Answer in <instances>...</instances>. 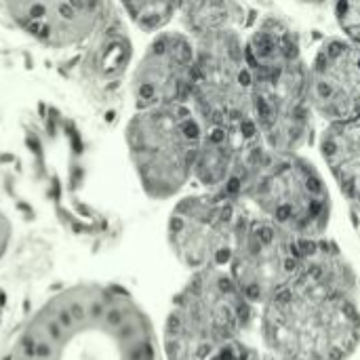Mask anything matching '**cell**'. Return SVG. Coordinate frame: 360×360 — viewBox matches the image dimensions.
Returning a JSON list of instances; mask_svg holds the SVG:
<instances>
[{
	"mask_svg": "<svg viewBox=\"0 0 360 360\" xmlns=\"http://www.w3.org/2000/svg\"><path fill=\"white\" fill-rule=\"evenodd\" d=\"M152 319L110 281H76L51 293L19 329L8 360H160Z\"/></svg>",
	"mask_w": 360,
	"mask_h": 360,
	"instance_id": "cell-1",
	"label": "cell"
},
{
	"mask_svg": "<svg viewBox=\"0 0 360 360\" xmlns=\"http://www.w3.org/2000/svg\"><path fill=\"white\" fill-rule=\"evenodd\" d=\"M255 325L272 359H350L360 346L359 278L342 249L314 238L300 274L257 308Z\"/></svg>",
	"mask_w": 360,
	"mask_h": 360,
	"instance_id": "cell-2",
	"label": "cell"
},
{
	"mask_svg": "<svg viewBox=\"0 0 360 360\" xmlns=\"http://www.w3.org/2000/svg\"><path fill=\"white\" fill-rule=\"evenodd\" d=\"M257 308L243 295L226 268L192 272L171 302L160 350L165 360H213L245 340Z\"/></svg>",
	"mask_w": 360,
	"mask_h": 360,
	"instance_id": "cell-3",
	"label": "cell"
},
{
	"mask_svg": "<svg viewBox=\"0 0 360 360\" xmlns=\"http://www.w3.org/2000/svg\"><path fill=\"white\" fill-rule=\"evenodd\" d=\"M124 139L137 179L150 198H171L186 186L196 165L198 127L181 105L137 110Z\"/></svg>",
	"mask_w": 360,
	"mask_h": 360,
	"instance_id": "cell-4",
	"label": "cell"
},
{
	"mask_svg": "<svg viewBox=\"0 0 360 360\" xmlns=\"http://www.w3.org/2000/svg\"><path fill=\"white\" fill-rule=\"evenodd\" d=\"M312 240L266 219H247L226 270L259 308L293 283Z\"/></svg>",
	"mask_w": 360,
	"mask_h": 360,
	"instance_id": "cell-5",
	"label": "cell"
},
{
	"mask_svg": "<svg viewBox=\"0 0 360 360\" xmlns=\"http://www.w3.org/2000/svg\"><path fill=\"white\" fill-rule=\"evenodd\" d=\"M230 198V194L194 196L173 209L167 226L169 247L190 272L228 268L249 219Z\"/></svg>",
	"mask_w": 360,
	"mask_h": 360,
	"instance_id": "cell-6",
	"label": "cell"
},
{
	"mask_svg": "<svg viewBox=\"0 0 360 360\" xmlns=\"http://www.w3.org/2000/svg\"><path fill=\"white\" fill-rule=\"evenodd\" d=\"M108 13V0H0V19L23 38L53 51L91 40Z\"/></svg>",
	"mask_w": 360,
	"mask_h": 360,
	"instance_id": "cell-7",
	"label": "cell"
},
{
	"mask_svg": "<svg viewBox=\"0 0 360 360\" xmlns=\"http://www.w3.org/2000/svg\"><path fill=\"white\" fill-rule=\"evenodd\" d=\"M188 65L190 49L186 40L171 34L156 36L133 72L131 91L137 110L177 103L188 89L184 80Z\"/></svg>",
	"mask_w": 360,
	"mask_h": 360,
	"instance_id": "cell-8",
	"label": "cell"
},
{
	"mask_svg": "<svg viewBox=\"0 0 360 360\" xmlns=\"http://www.w3.org/2000/svg\"><path fill=\"white\" fill-rule=\"evenodd\" d=\"M124 15L141 30H158L175 8V0H118Z\"/></svg>",
	"mask_w": 360,
	"mask_h": 360,
	"instance_id": "cell-9",
	"label": "cell"
},
{
	"mask_svg": "<svg viewBox=\"0 0 360 360\" xmlns=\"http://www.w3.org/2000/svg\"><path fill=\"white\" fill-rule=\"evenodd\" d=\"M213 360H274L262 346H253L247 340H240L226 350H221Z\"/></svg>",
	"mask_w": 360,
	"mask_h": 360,
	"instance_id": "cell-10",
	"label": "cell"
},
{
	"mask_svg": "<svg viewBox=\"0 0 360 360\" xmlns=\"http://www.w3.org/2000/svg\"><path fill=\"white\" fill-rule=\"evenodd\" d=\"M11 243H13V221L0 207V268L11 251Z\"/></svg>",
	"mask_w": 360,
	"mask_h": 360,
	"instance_id": "cell-11",
	"label": "cell"
},
{
	"mask_svg": "<svg viewBox=\"0 0 360 360\" xmlns=\"http://www.w3.org/2000/svg\"><path fill=\"white\" fill-rule=\"evenodd\" d=\"M274 360H276V359H274Z\"/></svg>",
	"mask_w": 360,
	"mask_h": 360,
	"instance_id": "cell-12",
	"label": "cell"
}]
</instances>
